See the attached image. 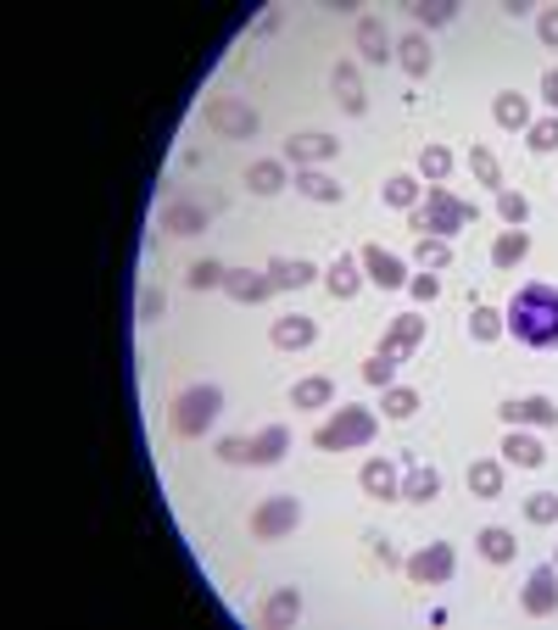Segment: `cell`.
Listing matches in <instances>:
<instances>
[{"mask_svg": "<svg viewBox=\"0 0 558 630\" xmlns=\"http://www.w3.org/2000/svg\"><path fill=\"white\" fill-rule=\"evenodd\" d=\"M536 39L547 45V51H558V7H542V12H536Z\"/></svg>", "mask_w": 558, "mask_h": 630, "instance_id": "49", "label": "cell"}, {"mask_svg": "<svg viewBox=\"0 0 558 630\" xmlns=\"http://www.w3.org/2000/svg\"><path fill=\"white\" fill-rule=\"evenodd\" d=\"M352 45H357V62H368V68L397 62V39H391V28L380 17H357L352 23Z\"/></svg>", "mask_w": 558, "mask_h": 630, "instance_id": "13", "label": "cell"}, {"mask_svg": "<svg viewBox=\"0 0 558 630\" xmlns=\"http://www.w3.org/2000/svg\"><path fill=\"white\" fill-rule=\"evenodd\" d=\"M502 335H508V318L497 307H470V341L475 347H492V341H502Z\"/></svg>", "mask_w": 558, "mask_h": 630, "instance_id": "37", "label": "cell"}, {"mask_svg": "<svg viewBox=\"0 0 558 630\" xmlns=\"http://www.w3.org/2000/svg\"><path fill=\"white\" fill-rule=\"evenodd\" d=\"M380 435V413L363 408V402H341L330 419L313 429V447L318 452H352V447H368Z\"/></svg>", "mask_w": 558, "mask_h": 630, "instance_id": "4", "label": "cell"}, {"mask_svg": "<svg viewBox=\"0 0 558 630\" xmlns=\"http://www.w3.org/2000/svg\"><path fill=\"white\" fill-rule=\"evenodd\" d=\"M492 118H497V129H508V134H525L536 118H531V95H520V89H497L492 95Z\"/></svg>", "mask_w": 558, "mask_h": 630, "instance_id": "25", "label": "cell"}, {"mask_svg": "<svg viewBox=\"0 0 558 630\" xmlns=\"http://www.w3.org/2000/svg\"><path fill=\"white\" fill-rule=\"evenodd\" d=\"M263 268H268L274 290H307L313 279H324V268H318V263H307V257H268Z\"/></svg>", "mask_w": 558, "mask_h": 630, "instance_id": "24", "label": "cell"}, {"mask_svg": "<svg viewBox=\"0 0 558 630\" xmlns=\"http://www.w3.org/2000/svg\"><path fill=\"white\" fill-rule=\"evenodd\" d=\"M363 379L386 391V385H397V363H391V358H380V352H368V358H363Z\"/></svg>", "mask_w": 558, "mask_h": 630, "instance_id": "46", "label": "cell"}, {"mask_svg": "<svg viewBox=\"0 0 558 630\" xmlns=\"http://www.w3.org/2000/svg\"><path fill=\"white\" fill-rule=\"evenodd\" d=\"M408 296H413L418 307H430V302L441 296V274H425V268H413V279H408Z\"/></svg>", "mask_w": 558, "mask_h": 630, "instance_id": "45", "label": "cell"}, {"mask_svg": "<svg viewBox=\"0 0 558 630\" xmlns=\"http://www.w3.org/2000/svg\"><path fill=\"white\" fill-rule=\"evenodd\" d=\"M368 564L375 569H402V558H397V547L386 536H368Z\"/></svg>", "mask_w": 558, "mask_h": 630, "instance_id": "48", "label": "cell"}, {"mask_svg": "<svg viewBox=\"0 0 558 630\" xmlns=\"http://www.w3.org/2000/svg\"><path fill=\"white\" fill-rule=\"evenodd\" d=\"M330 95H336V107H341L347 118H363V112H368V89H363V73H357L352 57L330 68Z\"/></svg>", "mask_w": 558, "mask_h": 630, "instance_id": "15", "label": "cell"}, {"mask_svg": "<svg viewBox=\"0 0 558 630\" xmlns=\"http://www.w3.org/2000/svg\"><path fill=\"white\" fill-rule=\"evenodd\" d=\"M213 452H218V463H229V469H252V435H223Z\"/></svg>", "mask_w": 558, "mask_h": 630, "instance_id": "43", "label": "cell"}, {"mask_svg": "<svg viewBox=\"0 0 558 630\" xmlns=\"http://www.w3.org/2000/svg\"><path fill=\"white\" fill-rule=\"evenodd\" d=\"M525 145L536 157H547V152H558V112H547V118H536L531 129H525Z\"/></svg>", "mask_w": 558, "mask_h": 630, "instance_id": "42", "label": "cell"}, {"mask_svg": "<svg viewBox=\"0 0 558 630\" xmlns=\"http://www.w3.org/2000/svg\"><path fill=\"white\" fill-rule=\"evenodd\" d=\"M452 152H447V145H418V179H425V184H441L447 173H452Z\"/></svg>", "mask_w": 558, "mask_h": 630, "instance_id": "39", "label": "cell"}, {"mask_svg": "<svg viewBox=\"0 0 558 630\" xmlns=\"http://www.w3.org/2000/svg\"><path fill=\"white\" fill-rule=\"evenodd\" d=\"M291 184V162L286 157H257V162H246V190L252 196H279V190Z\"/></svg>", "mask_w": 558, "mask_h": 630, "instance_id": "22", "label": "cell"}, {"mask_svg": "<svg viewBox=\"0 0 558 630\" xmlns=\"http://www.w3.org/2000/svg\"><path fill=\"white\" fill-rule=\"evenodd\" d=\"M418 408H425V397H418L413 385H386L380 391V419H391V424H408Z\"/></svg>", "mask_w": 558, "mask_h": 630, "instance_id": "34", "label": "cell"}, {"mask_svg": "<svg viewBox=\"0 0 558 630\" xmlns=\"http://www.w3.org/2000/svg\"><path fill=\"white\" fill-rule=\"evenodd\" d=\"M357 263H363V279L368 284H380V290H408V263L397 252H386L380 240H368V246H357Z\"/></svg>", "mask_w": 558, "mask_h": 630, "instance_id": "10", "label": "cell"}, {"mask_svg": "<svg viewBox=\"0 0 558 630\" xmlns=\"http://www.w3.org/2000/svg\"><path fill=\"white\" fill-rule=\"evenodd\" d=\"M162 313H168L162 284H146V290H140V324H162Z\"/></svg>", "mask_w": 558, "mask_h": 630, "instance_id": "47", "label": "cell"}, {"mask_svg": "<svg viewBox=\"0 0 558 630\" xmlns=\"http://www.w3.org/2000/svg\"><path fill=\"white\" fill-rule=\"evenodd\" d=\"M475 553L502 569V564L520 558V542H514V530H508V524H481V530H475Z\"/></svg>", "mask_w": 558, "mask_h": 630, "instance_id": "27", "label": "cell"}, {"mask_svg": "<svg viewBox=\"0 0 558 630\" xmlns=\"http://www.w3.org/2000/svg\"><path fill=\"white\" fill-rule=\"evenodd\" d=\"M463 480H470V497L497 502V497H502V480H508V463H502V458H475Z\"/></svg>", "mask_w": 558, "mask_h": 630, "instance_id": "32", "label": "cell"}, {"mask_svg": "<svg viewBox=\"0 0 558 630\" xmlns=\"http://www.w3.org/2000/svg\"><path fill=\"white\" fill-rule=\"evenodd\" d=\"M497 419L508 424V429H558V402L553 397H508L502 408H497Z\"/></svg>", "mask_w": 558, "mask_h": 630, "instance_id": "14", "label": "cell"}, {"mask_svg": "<svg viewBox=\"0 0 558 630\" xmlns=\"http://www.w3.org/2000/svg\"><path fill=\"white\" fill-rule=\"evenodd\" d=\"M357 492H363L368 502H402V463H397V458H363Z\"/></svg>", "mask_w": 558, "mask_h": 630, "instance_id": "9", "label": "cell"}, {"mask_svg": "<svg viewBox=\"0 0 558 630\" xmlns=\"http://www.w3.org/2000/svg\"><path fill=\"white\" fill-rule=\"evenodd\" d=\"M223 274H229V268H223L218 257H196L191 268H184V284L202 296V290H223Z\"/></svg>", "mask_w": 558, "mask_h": 630, "instance_id": "40", "label": "cell"}, {"mask_svg": "<svg viewBox=\"0 0 558 630\" xmlns=\"http://www.w3.org/2000/svg\"><path fill=\"white\" fill-rule=\"evenodd\" d=\"M475 223H481V207H475V202H463V196H452L447 184H430V190H425V202H418V207L408 213V229H413V240H418V234L452 240V234L475 229Z\"/></svg>", "mask_w": 558, "mask_h": 630, "instance_id": "2", "label": "cell"}, {"mask_svg": "<svg viewBox=\"0 0 558 630\" xmlns=\"http://www.w3.org/2000/svg\"><path fill=\"white\" fill-rule=\"evenodd\" d=\"M497 452H502V463H514V469H542L547 463V447L536 441L531 429H508Z\"/></svg>", "mask_w": 558, "mask_h": 630, "instance_id": "31", "label": "cell"}, {"mask_svg": "<svg viewBox=\"0 0 558 630\" xmlns=\"http://www.w3.org/2000/svg\"><path fill=\"white\" fill-rule=\"evenodd\" d=\"M470 173H475V184H486V190H492V196L502 190V162L486 152V145H470Z\"/></svg>", "mask_w": 558, "mask_h": 630, "instance_id": "41", "label": "cell"}, {"mask_svg": "<svg viewBox=\"0 0 558 630\" xmlns=\"http://www.w3.org/2000/svg\"><path fill=\"white\" fill-rule=\"evenodd\" d=\"M525 257H531V229H497V240H492V268H497V274H514Z\"/></svg>", "mask_w": 558, "mask_h": 630, "instance_id": "28", "label": "cell"}, {"mask_svg": "<svg viewBox=\"0 0 558 630\" xmlns=\"http://www.w3.org/2000/svg\"><path fill=\"white\" fill-rule=\"evenodd\" d=\"M520 608L531 619H553L558 614V564H536L520 586Z\"/></svg>", "mask_w": 558, "mask_h": 630, "instance_id": "11", "label": "cell"}, {"mask_svg": "<svg viewBox=\"0 0 558 630\" xmlns=\"http://www.w3.org/2000/svg\"><path fill=\"white\" fill-rule=\"evenodd\" d=\"M218 419H223V385H213V379L184 385V391L168 402V429L179 441H202Z\"/></svg>", "mask_w": 558, "mask_h": 630, "instance_id": "3", "label": "cell"}, {"mask_svg": "<svg viewBox=\"0 0 558 630\" xmlns=\"http://www.w3.org/2000/svg\"><path fill=\"white\" fill-rule=\"evenodd\" d=\"M425 329H430V318H425V313H397V318H391V329L380 335V347H375V352H380V358H391V363L402 368L418 347H425Z\"/></svg>", "mask_w": 558, "mask_h": 630, "instance_id": "8", "label": "cell"}, {"mask_svg": "<svg viewBox=\"0 0 558 630\" xmlns=\"http://www.w3.org/2000/svg\"><path fill=\"white\" fill-rule=\"evenodd\" d=\"M363 284H368V279H363V263H357V252H341L330 268H324V290H330L336 302H352Z\"/></svg>", "mask_w": 558, "mask_h": 630, "instance_id": "23", "label": "cell"}, {"mask_svg": "<svg viewBox=\"0 0 558 630\" xmlns=\"http://www.w3.org/2000/svg\"><path fill=\"white\" fill-rule=\"evenodd\" d=\"M397 68L418 84V78H430L436 73V45H430V34H418V28H408L402 39H397Z\"/></svg>", "mask_w": 558, "mask_h": 630, "instance_id": "18", "label": "cell"}, {"mask_svg": "<svg viewBox=\"0 0 558 630\" xmlns=\"http://www.w3.org/2000/svg\"><path fill=\"white\" fill-rule=\"evenodd\" d=\"M286 452H291V424H263L252 435V469H274Z\"/></svg>", "mask_w": 558, "mask_h": 630, "instance_id": "30", "label": "cell"}, {"mask_svg": "<svg viewBox=\"0 0 558 630\" xmlns=\"http://www.w3.org/2000/svg\"><path fill=\"white\" fill-rule=\"evenodd\" d=\"M336 152H341V140H336V134H324V129H302V134L286 140V162H291V173H296V168H324V162H336Z\"/></svg>", "mask_w": 558, "mask_h": 630, "instance_id": "12", "label": "cell"}, {"mask_svg": "<svg viewBox=\"0 0 558 630\" xmlns=\"http://www.w3.org/2000/svg\"><path fill=\"white\" fill-rule=\"evenodd\" d=\"M291 190H296V196H307V202H318V207H341V196H347V184L330 168H296Z\"/></svg>", "mask_w": 558, "mask_h": 630, "instance_id": "17", "label": "cell"}, {"mask_svg": "<svg viewBox=\"0 0 558 630\" xmlns=\"http://www.w3.org/2000/svg\"><path fill=\"white\" fill-rule=\"evenodd\" d=\"M202 123L218 140H257V129H263V118L246 101H235V95H213V101L202 107Z\"/></svg>", "mask_w": 558, "mask_h": 630, "instance_id": "6", "label": "cell"}, {"mask_svg": "<svg viewBox=\"0 0 558 630\" xmlns=\"http://www.w3.org/2000/svg\"><path fill=\"white\" fill-rule=\"evenodd\" d=\"M302 608H307V603H302L296 586H279V592H268V597L257 603V625H263V630H291V625L302 619Z\"/></svg>", "mask_w": 558, "mask_h": 630, "instance_id": "20", "label": "cell"}, {"mask_svg": "<svg viewBox=\"0 0 558 630\" xmlns=\"http://www.w3.org/2000/svg\"><path fill=\"white\" fill-rule=\"evenodd\" d=\"M268 341H274L279 352H307V347L318 341V324H313L307 313H286V318L268 324Z\"/></svg>", "mask_w": 558, "mask_h": 630, "instance_id": "21", "label": "cell"}, {"mask_svg": "<svg viewBox=\"0 0 558 630\" xmlns=\"http://www.w3.org/2000/svg\"><path fill=\"white\" fill-rule=\"evenodd\" d=\"M553 564H558V547H553Z\"/></svg>", "mask_w": 558, "mask_h": 630, "instance_id": "51", "label": "cell"}, {"mask_svg": "<svg viewBox=\"0 0 558 630\" xmlns=\"http://www.w3.org/2000/svg\"><path fill=\"white\" fill-rule=\"evenodd\" d=\"M525 524H558V492H531L525 497Z\"/></svg>", "mask_w": 558, "mask_h": 630, "instance_id": "44", "label": "cell"}, {"mask_svg": "<svg viewBox=\"0 0 558 630\" xmlns=\"http://www.w3.org/2000/svg\"><path fill=\"white\" fill-rule=\"evenodd\" d=\"M291 408L296 413H318V408H336V379L330 374H307L291 385Z\"/></svg>", "mask_w": 558, "mask_h": 630, "instance_id": "29", "label": "cell"}, {"mask_svg": "<svg viewBox=\"0 0 558 630\" xmlns=\"http://www.w3.org/2000/svg\"><path fill=\"white\" fill-rule=\"evenodd\" d=\"M492 202H497V218H502L508 229H525V223H531V196H525V190H508V184H502Z\"/></svg>", "mask_w": 558, "mask_h": 630, "instance_id": "38", "label": "cell"}, {"mask_svg": "<svg viewBox=\"0 0 558 630\" xmlns=\"http://www.w3.org/2000/svg\"><path fill=\"white\" fill-rule=\"evenodd\" d=\"M542 101H547V112H558V68L542 73Z\"/></svg>", "mask_w": 558, "mask_h": 630, "instance_id": "50", "label": "cell"}, {"mask_svg": "<svg viewBox=\"0 0 558 630\" xmlns=\"http://www.w3.org/2000/svg\"><path fill=\"white\" fill-rule=\"evenodd\" d=\"M436 497H441V469H436V463H408V469H402V502L425 508V502H436Z\"/></svg>", "mask_w": 558, "mask_h": 630, "instance_id": "26", "label": "cell"}, {"mask_svg": "<svg viewBox=\"0 0 558 630\" xmlns=\"http://www.w3.org/2000/svg\"><path fill=\"white\" fill-rule=\"evenodd\" d=\"M502 318H508V335H514L520 347L553 352L558 347V284H542V279L520 284L514 302L502 307Z\"/></svg>", "mask_w": 558, "mask_h": 630, "instance_id": "1", "label": "cell"}, {"mask_svg": "<svg viewBox=\"0 0 558 630\" xmlns=\"http://www.w3.org/2000/svg\"><path fill=\"white\" fill-rule=\"evenodd\" d=\"M207 223H213V213H207L202 202H168V207L157 213V229H162V234H173V240L207 234Z\"/></svg>", "mask_w": 558, "mask_h": 630, "instance_id": "16", "label": "cell"}, {"mask_svg": "<svg viewBox=\"0 0 558 630\" xmlns=\"http://www.w3.org/2000/svg\"><path fill=\"white\" fill-rule=\"evenodd\" d=\"M223 296L241 302V307H257V302L274 296V279H268V268H229L223 274Z\"/></svg>", "mask_w": 558, "mask_h": 630, "instance_id": "19", "label": "cell"}, {"mask_svg": "<svg viewBox=\"0 0 558 630\" xmlns=\"http://www.w3.org/2000/svg\"><path fill=\"white\" fill-rule=\"evenodd\" d=\"M413 268H425V274H441V268H452V240H436V234H418L413 240V257H408Z\"/></svg>", "mask_w": 558, "mask_h": 630, "instance_id": "35", "label": "cell"}, {"mask_svg": "<svg viewBox=\"0 0 558 630\" xmlns=\"http://www.w3.org/2000/svg\"><path fill=\"white\" fill-rule=\"evenodd\" d=\"M408 17H413L418 34H430V28H447V23L458 17V7H452V0H413Z\"/></svg>", "mask_w": 558, "mask_h": 630, "instance_id": "36", "label": "cell"}, {"mask_svg": "<svg viewBox=\"0 0 558 630\" xmlns=\"http://www.w3.org/2000/svg\"><path fill=\"white\" fill-rule=\"evenodd\" d=\"M296 524H302V497L274 492V497H263L252 508V542H286Z\"/></svg>", "mask_w": 558, "mask_h": 630, "instance_id": "5", "label": "cell"}, {"mask_svg": "<svg viewBox=\"0 0 558 630\" xmlns=\"http://www.w3.org/2000/svg\"><path fill=\"white\" fill-rule=\"evenodd\" d=\"M458 569V553L452 542H425L413 558H402V574H408V586H447Z\"/></svg>", "mask_w": 558, "mask_h": 630, "instance_id": "7", "label": "cell"}, {"mask_svg": "<svg viewBox=\"0 0 558 630\" xmlns=\"http://www.w3.org/2000/svg\"><path fill=\"white\" fill-rule=\"evenodd\" d=\"M380 202L397 207V213H413L418 202H425V184H418V173H391V179L380 184Z\"/></svg>", "mask_w": 558, "mask_h": 630, "instance_id": "33", "label": "cell"}]
</instances>
